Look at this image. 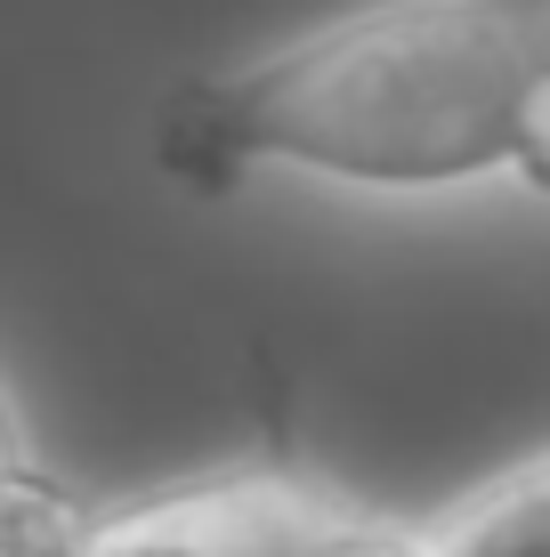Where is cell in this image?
I'll use <instances>...</instances> for the list:
<instances>
[{
	"label": "cell",
	"mask_w": 550,
	"mask_h": 557,
	"mask_svg": "<svg viewBox=\"0 0 550 557\" xmlns=\"http://www.w3.org/2000/svg\"><path fill=\"white\" fill-rule=\"evenodd\" d=\"M550 82V0H356L155 113V162L195 195L252 170L429 195L518 170Z\"/></svg>",
	"instance_id": "6da1fadb"
},
{
	"label": "cell",
	"mask_w": 550,
	"mask_h": 557,
	"mask_svg": "<svg viewBox=\"0 0 550 557\" xmlns=\"http://www.w3.org/2000/svg\"><path fill=\"white\" fill-rule=\"evenodd\" d=\"M356 509L292 469H243L98 517L89 557H332Z\"/></svg>",
	"instance_id": "7a4b0ae2"
},
{
	"label": "cell",
	"mask_w": 550,
	"mask_h": 557,
	"mask_svg": "<svg viewBox=\"0 0 550 557\" xmlns=\"http://www.w3.org/2000/svg\"><path fill=\"white\" fill-rule=\"evenodd\" d=\"M429 557H550V453L486 476L445 525L421 533Z\"/></svg>",
	"instance_id": "3957f363"
},
{
	"label": "cell",
	"mask_w": 550,
	"mask_h": 557,
	"mask_svg": "<svg viewBox=\"0 0 550 557\" xmlns=\"http://www.w3.org/2000/svg\"><path fill=\"white\" fill-rule=\"evenodd\" d=\"M518 186H535V195H550V82L535 98V122H526V146H518V170H510Z\"/></svg>",
	"instance_id": "277c9868"
},
{
	"label": "cell",
	"mask_w": 550,
	"mask_h": 557,
	"mask_svg": "<svg viewBox=\"0 0 550 557\" xmlns=\"http://www.w3.org/2000/svg\"><path fill=\"white\" fill-rule=\"evenodd\" d=\"M332 557H429V549H421V542H405V533H389V525H372V517H356L349 542H340Z\"/></svg>",
	"instance_id": "5b68a950"
},
{
	"label": "cell",
	"mask_w": 550,
	"mask_h": 557,
	"mask_svg": "<svg viewBox=\"0 0 550 557\" xmlns=\"http://www.w3.org/2000/svg\"><path fill=\"white\" fill-rule=\"evenodd\" d=\"M33 476V453H25V429H16V412H9V396H0V502H9L16 485Z\"/></svg>",
	"instance_id": "8992f818"
}]
</instances>
